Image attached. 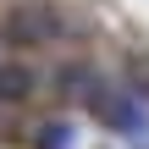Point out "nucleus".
<instances>
[{
	"label": "nucleus",
	"instance_id": "1",
	"mask_svg": "<svg viewBox=\"0 0 149 149\" xmlns=\"http://www.w3.org/2000/svg\"><path fill=\"white\" fill-rule=\"evenodd\" d=\"M83 100H88L94 122H100V127H111V133H127V138H138V127L149 122V116H144V105H138V100H133L127 88L105 83V77H100V83H94V88H88Z\"/></svg>",
	"mask_w": 149,
	"mask_h": 149
},
{
	"label": "nucleus",
	"instance_id": "2",
	"mask_svg": "<svg viewBox=\"0 0 149 149\" xmlns=\"http://www.w3.org/2000/svg\"><path fill=\"white\" fill-rule=\"evenodd\" d=\"M61 33V11L50 0H17L6 11V39L11 44H50Z\"/></svg>",
	"mask_w": 149,
	"mask_h": 149
},
{
	"label": "nucleus",
	"instance_id": "3",
	"mask_svg": "<svg viewBox=\"0 0 149 149\" xmlns=\"http://www.w3.org/2000/svg\"><path fill=\"white\" fill-rule=\"evenodd\" d=\"M94 83H100V77H94V66H83V61H72V66H61V72H55V88H61V94H72V100H83Z\"/></svg>",
	"mask_w": 149,
	"mask_h": 149
},
{
	"label": "nucleus",
	"instance_id": "4",
	"mask_svg": "<svg viewBox=\"0 0 149 149\" xmlns=\"http://www.w3.org/2000/svg\"><path fill=\"white\" fill-rule=\"evenodd\" d=\"M28 94H33V72L6 61V66H0V100H28Z\"/></svg>",
	"mask_w": 149,
	"mask_h": 149
}]
</instances>
